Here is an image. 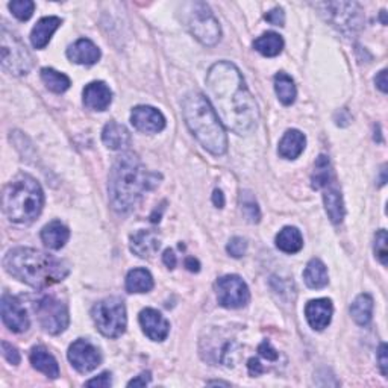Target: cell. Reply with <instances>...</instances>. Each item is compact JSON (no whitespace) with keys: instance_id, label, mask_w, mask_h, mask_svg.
Wrapping results in <instances>:
<instances>
[{"instance_id":"1","label":"cell","mask_w":388,"mask_h":388,"mask_svg":"<svg viewBox=\"0 0 388 388\" xmlns=\"http://www.w3.org/2000/svg\"><path fill=\"white\" fill-rule=\"evenodd\" d=\"M211 106L222 124L238 135L254 131L259 120L258 105L245 84L240 70L228 61L214 64L206 75Z\"/></svg>"},{"instance_id":"2","label":"cell","mask_w":388,"mask_h":388,"mask_svg":"<svg viewBox=\"0 0 388 388\" xmlns=\"http://www.w3.org/2000/svg\"><path fill=\"white\" fill-rule=\"evenodd\" d=\"M158 184V175L150 173L134 153H124L117 158L110 171V202L119 214L131 213L143 194Z\"/></svg>"},{"instance_id":"3","label":"cell","mask_w":388,"mask_h":388,"mask_svg":"<svg viewBox=\"0 0 388 388\" xmlns=\"http://www.w3.org/2000/svg\"><path fill=\"white\" fill-rule=\"evenodd\" d=\"M3 267L11 276L34 288H46L61 282L70 273L66 261L29 247H17L8 252L3 258Z\"/></svg>"},{"instance_id":"4","label":"cell","mask_w":388,"mask_h":388,"mask_svg":"<svg viewBox=\"0 0 388 388\" xmlns=\"http://www.w3.org/2000/svg\"><path fill=\"white\" fill-rule=\"evenodd\" d=\"M184 120L194 137L213 155L219 157L228 150V137L223 124L202 93H189L182 102Z\"/></svg>"},{"instance_id":"5","label":"cell","mask_w":388,"mask_h":388,"mask_svg":"<svg viewBox=\"0 0 388 388\" xmlns=\"http://www.w3.org/2000/svg\"><path fill=\"white\" fill-rule=\"evenodd\" d=\"M44 194L32 176L20 173L3 188L2 206L6 217L14 223H31L41 214Z\"/></svg>"},{"instance_id":"6","label":"cell","mask_w":388,"mask_h":388,"mask_svg":"<svg viewBox=\"0 0 388 388\" xmlns=\"http://www.w3.org/2000/svg\"><path fill=\"white\" fill-rule=\"evenodd\" d=\"M185 26L205 46H214L220 40V24L211 8L205 2H188L182 5Z\"/></svg>"},{"instance_id":"7","label":"cell","mask_w":388,"mask_h":388,"mask_svg":"<svg viewBox=\"0 0 388 388\" xmlns=\"http://www.w3.org/2000/svg\"><path fill=\"white\" fill-rule=\"evenodd\" d=\"M93 320L97 329L108 338H117L126 331V308L119 297H108L93 306Z\"/></svg>"},{"instance_id":"8","label":"cell","mask_w":388,"mask_h":388,"mask_svg":"<svg viewBox=\"0 0 388 388\" xmlns=\"http://www.w3.org/2000/svg\"><path fill=\"white\" fill-rule=\"evenodd\" d=\"M0 41H2L0 43V53H2L0 61H2V67L15 76L29 73V70L34 66V59L28 48L13 32L8 31L5 26H2Z\"/></svg>"},{"instance_id":"9","label":"cell","mask_w":388,"mask_h":388,"mask_svg":"<svg viewBox=\"0 0 388 388\" xmlns=\"http://www.w3.org/2000/svg\"><path fill=\"white\" fill-rule=\"evenodd\" d=\"M333 28L343 34H355L363 26V11L354 2H324L314 5Z\"/></svg>"},{"instance_id":"10","label":"cell","mask_w":388,"mask_h":388,"mask_svg":"<svg viewBox=\"0 0 388 388\" xmlns=\"http://www.w3.org/2000/svg\"><path fill=\"white\" fill-rule=\"evenodd\" d=\"M35 312L40 320L43 329L57 336L69 326V310L67 305L55 299L53 296H44L35 303Z\"/></svg>"},{"instance_id":"11","label":"cell","mask_w":388,"mask_h":388,"mask_svg":"<svg viewBox=\"0 0 388 388\" xmlns=\"http://www.w3.org/2000/svg\"><path fill=\"white\" fill-rule=\"evenodd\" d=\"M217 299L224 308L237 310L249 303L250 294L246 282L237 275H227L217 281Z\"/></svg>"},{"instance_id":"12","label":"cell","mask_w":388,"mask_h":388,"mask_svg":"<svg viewBox=\"0 0 388 388\" xmlns=\"http://www.w3.org/2000/svg\"><path fill=\"white\" fill-rule=\"evenodd\" d=\"M69 361L78 372L88 373L101 364L102 357L94 345L88 340L79 338L69 347Z\"/></svg>"},{"instance_id":"13","label":"cell","mask_w":388,"mask_h":388,"mask_svg":"<svg viewBox=\"0 0 388 388\" xmlns=\"http://www.w3.org/2000/svg\"><path fill=\"white\" fill-rule=\"evenodd\" d=\"M0 311H2V320L10 331L24 332L29 328L28 312L17 297L5 293L2 296V303H0Z\"/></svg>"},{"instance_id":"14","label":"cell","mask_w":388,"mask_h":388,"mask_svg":"<svg viewBox=\"0 0 388 388\" xmlns=\"http://www.w3.org/2000/svg\"><path fill=\"white\" fill-rule=\"evenodd\" d=\"M131 123L135 129L144 134H157L166 128L164 115L157 108L148 105L134 108L131 114Z\"/></svg>"},{"instance_id":"15","label":"cell","mask_w":388,"mask_h":388,"mask_svg":"<svg viewBox=\"0 0 388 388\" xmlns=\"http://www.w3.org/2000/svg\"><path fill=\"white\" fill-rule=\"evenodd\" d=\"M140 324L144 333L153 341L166 340L170 332L168 322L153 308H146L140 312Z\"/></svg>"},{"instance_id":"16","label":"cell","mask_w":388,"mask_h":388,"mask_svg":"<svg viewBox=\"0 0 388 388\" xmlns=\"http://www.w3.org/2000/svg\"><path fill=\"white\" fill-rule=\"evenodd\" d=\"M332 312L333 306L329 299H315L305 306V317L308 320L310 326L315 331H323L329 326Z\"/></svg>"},{"instance_id":"17","label":"cell","mask_w":388,"mask_h":388,"mask_svg":"<svg viewBox=\"0 0 388 388\" xmlns=\"http://www.w3.org/2000/svg\"><path fill=\"white\" fill-rule=\"evenodd\" d=\"M113 102V93L105 82H92L84 88V105L92 111H105Z\"/></svg>"},{"instance_id":"18","label":"cell","mask_w":388,"mask_h":388,"mask_svg":"<svg viewBox=\"0 0 388 388\" xmlns=\"http://www.w3.org/2000/svg\"><path fill=\"white\" fill-rule=\"evenodd\" d=\"M67 57L76 64L93 66L101 59V49L92 40L80 38L67 49Z\"/></svg>"},{"instance_id":"19","label":"cell","mask_w":388,"mask_h":388,"mask_svg":"<svg viewBox=\"0 0 388 388\" xmlns=\"http://www.w3.org/2000/svg\"><path fill=\"white\" fill-rule=\"evenodd\" d=\"M161 246V240L157 232L141 229L131 236V250L140 258H149L155 255Z\"/></svg>"},{"instance_id":"20","label":"cell","mask_w":388,"mask_h":388,"mask_svg":"<svg viewBox=\"0 0 388 388\" xmlns=\"http://www.w3.org/2000/svg\"><path fill=\"white\" fill-rule=\"evenodd\" d=\"M102 140L105 146L111 150H123L131 144V134L123 124L110 122L102 131Z\"/></svg>"},{"instance_id":"21","label":"cell","mask_w":388,"mask_h":388,"mask_svg":"<svg viewBox=\"0 0 388 388\" xmlns=\"http://www.w3.org/2000/svg\"><path fill=\"white\" fill-rule=\"evenodd\" d=\"M59 17H44L37 24L34 26L31 32V41L35 49H44L49 44L52 35L61 26Z\"/></svg>"},{"instance_id":"22","label":"cell","mask_w":388,"mask_h":388,"mask_svg":"<svg viewBox=\"0 0 388 388\" xmlns=\"http://www.w3.org/2000/svg\"><path fill=\"white\" fill-rule=\"evenodd\" d=\"M69 238L70 231L58 220L50 222L41 231V241L44 243V246L52 250H59L61 247H64Z\"/></svg>"},{"instance_id":"23","label":"cell","mask_w":388,"mask_h":388,"mask_svg":"<svg viewBox=\"0 0 388 388\" xmlns=\"http://www.w3.org/2000/svg\"><path fill=\"white\" fill-rule=\"evenodd\" d=\"M305 144V135L297 129H290L284 134L282 140L279 141L278 152L285 159H296L303 152Z\"/></svg>"},{"instance_id":"24","label":"cell","mask_w":388,"mask_h":388,"mask_svg":"<svg viewBox=\"0 0 388 388\" xmlns=\"http://www.w3.org/2000/svg\"><path fill=\"white\" fill-rule=\"evenodd\" d=\"M31 364L34 366V368H37L38 372L52 379H57L59 376V366L57 359L43 346H37L31 350Z\"/></svg>"},{"instance_id":"25","label":"cell","mask_w":388,"mask_h":388,"mask_svg":"<svg viewBox=\"0 0 388 388\" xmlns=\"http://www.w3.org/2000/svg\"><path fill=\"white\" fill-rule=\"evenodd\" d=\"M323 202L331 222L341 223L343 217H345V205H343V197L340 189L336 185L329 184L328 187H324Z\"/></svg>"},{"instance_id":"26","label":"cell","mask_w":388,"mask_h":388,"mask_svg":"<svg viewBox=\"0 0 388 388\" xmlns=\"http://www.w3.org/2000/svg\"><path fill=\"white\" fill-rule=\"evenodd\" d=\"M303 279H305V284L310 288H314V290H319V288L326 287L329 282L326 266H324L317 258L311 259L310 263L306 264V268L303 272Z\"/></svg>"},{"instance_id":"27","label":"cell","mask_w":388,"mask_h":388,"mask_svg":"<svg viewBox=\"0 0 388 388\" xmlns=\"http://www.w3.org/2000/svg\"><path fill=\"white\" fill-rule=\"evenodd\" d=\"M276 246L285 254H296L303 247L302 233L297 228L287 227L276 236Z\"/></svg>"},{"instance_id":"28","label":"cell","mask_w":388,"mask_h":388,"mask_svg":"<svg viewBox=\"0 0 388 388\" xmlns=\"http://www.w3.org/2000/svg\"><path fill=\"white\" fill-rule=\"evenodd\" d=\"M350 314H352V319H354L355 323H358L359 326H367L370 320H372V314H373L372 296L367 293L359 294L350 306Z\"/></svg>"},{"instance_id":"29","label":"cell","mask_w":388,"mask_h":388,"mask_svg":"<svg viewBox=\"0 0 388 388\" xmlns=\"http://www.w3.org/2000/svg\"><path fill=\"white\" fill-rule=\"evenodd\" d=\"M153 288V278L146 268H134L126 276V292L149 293Z\"/></svg>"},{"instance_id":"30","label":"cell","mask_w":388,"mask_h":388,"mask_svg":"<svg viewBox=\"0 0 388 388\" xmlns=\"http://www.w3.org/2000/svg\"><path fill=\"white\" fill-rule=\"evenodd\" d=\"M254 48L257 52L261 53V55H264L267 58H273L282 52L284 40L281 35L276 32H267L255 40Z\"/></svg>"},{"instance_id":"31","label":"cell","mask_w":388,"mask_h":388,"mask_svg":"<svg viewBox=\"0 0 388 388\" xmlns=\"http://www.w3.org/2000/svg\"><path fill=\"white\" fill-rule=\"evenodd\" d=\"M275 89H276V94L279 97V101H281L284 105H292L296 101V85H294V80L288 76L287 73H278L275 76Z\"/></svg>"},{"instance_id":"32","label":"cell","mask_w":388,"mask_h":388,"mask_svg":"<svg viewBox=\"0 0 388 388\" xmlns=\"http://www.w3.org/2000/svg\"><path fill=\"white\" fill-rule=\"evenodd\" d=\"M332 179V170H331V162L328 159V157L320 155L315 161L314 164V171L311 176V182H312V188L315 189H322L324 187H328Z\"/></svg>"},{"instance_id":"33","label":"cell","mask_w":388,"mask_h":388,"mask_svg":"<svg viewBox=\"0 0 388 388\" xmlns=\"http://www.w3.org/2000/svg\"><path fill=\"white\" fill-rule=\"evenodd\" d=\"M41 79H43L44 85H46L50 92L57 93V94L67 92L71 85L69 76H66L64 73H59V71L53 70V69H43Z\"/></svg>"},{"instance_id":"34","label":"cell","mask_w":388,"mask_h":388,"mask_svg":"<svg viewBox=\"0 0 388 388\" xmlns=\"http://www.w3.org/2000/svg\"><path fill=\"white\" fill-rule=\"evenodd\" d=\"M241 211L250 223H258L261 219L258 203L255 201V197L249 192L241 193Z\"/></svg>"},{"instance_id":"35","label":"cell","mask_w":388,"mask_h":388,"mask_svg":"<svg viewBox=\"0 0 388 388\" xmlns=\"http://www.w3.org/2000/svg\"><path fill=\"white\" fill-rule=\"evenodd\" d=\"M10 10L17 17V19L22 22H26L32 17L34 10H35V3L31 2V0H14V2L10 3Z\"/></svg>"},{"instance_id":"36","label":"cell","mask_w":388,"mask_h":388,"mask_svg":"<svg viewBox=\"0 0 388 388\" xmlns=\"http://www.w3.org/2000/svg\"><path fill=\"white\" fill-rule=\"evenodd\" d=\"M388 237H387V231L381 229L378 231L376 237H375V254L378 257V259L381 261L382 266H387L388 263Z\"/></svg>"},{"instance_id":"37","label":"cell","mask_w":388,"mask_h":388,"mask_svg":"<svg viewBox=\"0 0 388 388\" xmlns=\"http://www.w3.org/2000/svg\"><path fill=\"white\" fill-rule=\"evenodd\" d=\"M228 250V254L233 258H241V257H245L246 254V250H247V243L245 238H241V237H233L231 241H229V245L227 247Z\"/></svg>"},{"instance_id":"38","label":"cell","mask_w":388,"mask_h":388,"mask_svg":"<svg viewBox=\"0 0 388 388\" xmlns=\"http://www.w3.org/2000/svg\"><path fill=\"white\" fill-rule=\"evenodd\" d=\"M2 355L8 363H11L13 366H17L20 363V352L8 341H2Z\"/></svg>"},{"instance_id":"39","label":"cell","mask_w":388,"mask_h":388,"mask_svg":"<svg viewBox=\"0 0 388 388\" xmlns=\"http://www.w3.org/2000/svg\"><path fill=\"white\" fill-rule=\"evenodd\" d=\"M113 381H111V373H102V375H99L97 378H93V379H89L88 382H85L87 387H97V388H108V387H111Z\"/></svg>"},{"instance_id":"40","label":"cell","mask_w":388,"mask_h":388,"mask_svg":"<svg viewBox=\"0 0 388 388\" xmlns=\"http://www.w3.org/2000/svg\"><path fill=\"white\" fill-rule=\"evenodd\" d=\"M258 352H259V355L264 357L267 361H276L279 357L278 352L273 349V346L270 345V341H267V340L261 343L258 347Z\"/></svg>"},{"instance_id":"41","label":"cell","mask_w":388,"mask_h":388,"mask_svg":"<svg viewBox=\"0 0 388 388\" xmlns=\"http://www.w3.org/2000/svg\"><path fill=\"white\" fill-rule=\"evenodd\" d=\"M266 20L268 23H272L275 26H284L285 23V14L282 11V8H275L270 13L266 14Z\"/></svg>"},{"instance_id":"42","label":"cell","mask_w":388,"mask_h":388,"mask_svg":"<svg viewBox=\"0 0 388 388\" xmlns=\"http://www.w3.org/2000/svg\"><path fill=\"white\" fill-rule=\"evenodd\" d=\"M378 361H379V367H381L382 375L387 376L388 375V358H387V345H385V343H382V345L379 346Z\"/></svg>"},{"instance_id":"43","label":"cell","mask_w":388,"mask_h":388,"mask_svg":"<svg viewBox=\"0 0 388 388\" xmlns=\"http://www.w3.org/2000/svg\"><path fill=\"white\" fill-rule=\"evenodd\" d=\"M247 368H249V373L252 376H259L261 373H264V367H263V364L259 363V359H257V358H250L249 359Z\"/></svg>"},{"instance_id":"44","label":"cell","mask_w":388,"mask_h":388,"mask_svg":"<svg viewBox=\"0 0 388 388\" xmlns=\"http://www.w3.org/2000/svg\"><path fill=\"white\" fill-rule=\"evenodd\" d=\"M150 382V373H141L140 376H137L132 381L128 382V387H146Z\"/></svg>"},{"instance_id":"45","label":"cell","mask_w":388,"mask_h":388,"mask_svg":"<svg viewBox=\"0 0 388 388\" xmlns=\"http://www.w3.org/2000/svg\"><path fill=\"white\" fill-rule=\"evenodd\" d=\"M162 261H164V264L168 267V268H175L176 267V255H175V252L171 250V249H167L164 252V255H162Z\"/></svg>"},{"instance_id":"46","label":"cell","mask_w":388,"mask_h":388,"mask_svg":"<svg viewBox=\"0 0 388 388\" xmlns=\"http://www.w3.org/2000/svg\"><path fill=\"white\" fill-rule=\"evenodd\" d=\"M375 84L378 85V88L381 89L382 93H387V89H388V82H387V70H382V71H379V75L376 76L375 79Z\"/></svg>"},{"instance_id":"47","label":"cell","mask_w":388,"mask_h":388,"mask_svg":"<svg viewBox=\"0 0 388 388\" xmlns=\"http://www.w3.org/2000/svg\"><path fill=\"white\" fill-rule=\"evenodd\" d=\"M213 202H214L215 206H217V208H223V206H224V194H223L222 189H214Z\"/></svg>"},{"instance_id":"48","label":"cell","mask_w":388,"mask_h":388,"mask_svg":"<svg viewBox=\"0 0 388 388\" xmlns=\"http://www.w3.org/2000/svg\"><path fill=\"white\" fill-rule=\"evenodd\" d=\"M185 267L189 270V272H199L201 270V264H199V261L197 259H194L193 257H188L187 259H185Z\"/></svg>"},{"instance_id":"49","label":"cell","mask_w":388,"mask_h":388,"mask_svg":"<svg viewBox=\"0 0 388 388\" xmlns=\"http://www.w3.org/2000/svg\"><path fill=\"white\" fill-rule=\"evenodd\" d=\"M208 385H227V387H229L228 382H222V381H211V382H208Z\"/></svg>"}]
</instances>
